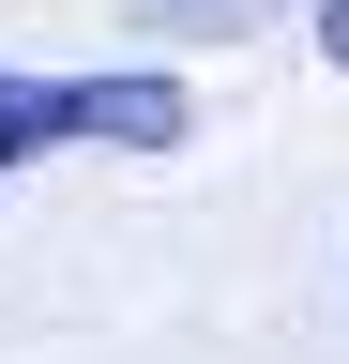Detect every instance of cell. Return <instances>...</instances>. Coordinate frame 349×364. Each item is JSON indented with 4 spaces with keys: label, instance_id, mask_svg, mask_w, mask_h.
Returning a JSON list of instances; mask_svg holds the SVG:
<instances>
[{
    "label": "cell",
    "instance_id": "cell-1",
    "mask_svg": "<svg viewBox=\"0 0 349 364\" xmlns=\"http://www.w3.org/2000/svg\"><path fill=\"white\" fill-rule=\"evenodd\" d=\"M198 91L167 61H92V76H0V182L46 152H183Z\"/></svg>",
    "mask_w": 349,
    "mask_h": 364
},
{
    "label": "cell",
    "instance_id": "cell-3",
    "mask_svg": "<svg viewBox=\"0 0 349 364\" xmlns=\"http://www.w3.org/2000/svg\"><path fill=\"white\" fill-rule=\"evenodd\" d=\"M319 61H334V76H349V0H319Z\"/></svg>",
    "mask_w": 349,
    "mask_h": 364
},
{
    "label": "cell",
    "instance_id": "cell-2",
    "mask_svg": "<svg viewBox=\"0 0 349 364\" xmlns=\"http://www.w3.org/2000/svg\"><path fill=\"white\" fill-rule=\"evenodd\" d=\"M137 16H152V31H243L258 0H137Z\"/></svg>",
    "mask_w": 349,
    "mask_h": 364
}]
</instances>
